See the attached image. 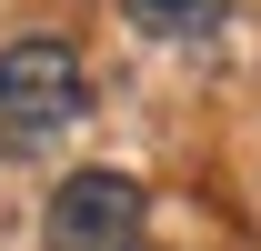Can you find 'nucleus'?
<instances>
[{
    "label": "nucleus",
    "mask_w": 261,
    "mask_h": 251,
    "mask_svg": "<svg viewBox=\"0 0 261 251\" xmlns=\"http://www.w3.org/2000/svg\"><path fill=\"white\" fill-rule=\"evenodd\" d=\"M81 111H91V70L61 31H20L0 51V151H20V161L50 151L81 131Z\"/></svg>",
    "instance_id": "obj_1"
},
{
    "label": "nucleus",
    "mask_w": 261,
    "mask_h": 251,
    "mask_svg": "<svg viewBox=\"0 0 261 251\" xmlns=\"http://www.w3.org/2000/svg\"><path fill=\"white\" fill-rule=\"evenodd\" d=\"M141 231H151V191L130 171H111V161L70 171L50 191V211H40V241L50 251H141Z\"/></svg>",
    "instance_id": "obj_2"
},
{
    "label": "nucleus",
    "mask_w": 261,
    "mask_h": 251,
    "mask_svg": "<svg viewBox=\"0 0 261 251\" xmlns=\"http://www.w3.org/2000/svg\"><path fill=\"white\" fill-rule=\"evenodd\" d=\"M121 20L141 40H171V51H191V40H211L231 20V0H121Z\"/></svg>",
    "instance_id": "obj_3"
}]
</instances>
